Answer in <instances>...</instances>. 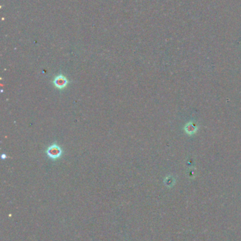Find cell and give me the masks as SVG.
Segmentation results:
<instances>
[{"instance_id": "obj_2", "label": "cell", "mask_w": 241, "mask_h": 241, "mask_svg": "<svg viewBox=\"0 0 241 241\" xmlns=\"http://www.w3.org/2000/svg\"><path fill=\"white\" fill-rule=\"evenodd\" d=\"M53 83H54V86H55L57 88L62 89V88H64L66 86L68 81H67V80L65 77L60 75V76H58L55 78H54Z\"/></svg>"}, {"instance_id": "obj_3", "label": "cell", "mask_w": 241, "mask_h": 241, "mask_svg": "<svg viewBox=\"0 0 241 241\" xmlns=\"http://www.w3.org/2000/svg\"><path fill=\"white\" fill-rule=\"evenodd\" d=\"M186 128H189V129H185V131H187V133H189L190 134H191L192 133H194V132L196 131L195 126H192L191 124H190V126H186Z\"/></svg>"}, {"instance_id": "obj_1", "label": "cell", "mask_w": 241, "mask_h": 241, "mask_svg": "<svg viewBox=\"0 0 241 241\" xmlns=\"http://www.w3.org/2000/svg\"><path fill=\"white\" fill-rule=\"evenodd\" d=\"M47 153L52 159H57V158H59L61 156L62 150L59 146L54 145H52L49 147L48 151H47Z\"/></svg>"}]
</instances>
